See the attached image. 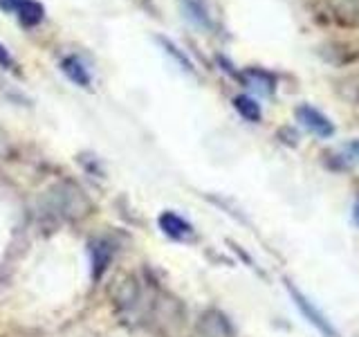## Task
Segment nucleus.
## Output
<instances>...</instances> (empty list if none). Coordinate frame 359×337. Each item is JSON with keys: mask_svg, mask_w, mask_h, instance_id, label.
<instances>
[{"mask_svg": "<svg viewBox=\"0 0 359 337\" xmlns=\"http://www.w3.org/2000/svg\"><path fill=\"white\" fill-rule=\"evenodd\" d=\"M346 155L351 157V160L359 162V140H351L346 144Z\"/></svg>", "mask_w": 359, "mask_h": 337, "instance_id": "2eb2a0df", "label": "nucleus"}, {"mask_svg": "<svg viewBox=\"0 0 359 337\" xmlns=\"http://www.w3.org/2000/svg\"><path fill=\"white\" fill-rule=\"evenodd\" d=\"M294 115H297V121L301 124L303 128L314 133L321 140H328V138H332V135H334V124L328 117H325L321 110H317V108L310 106V104L297 106Z\"/></svg>", "mask_w": 359, "mask_h": 337, "instance_id": "20e7f679", "label": "nucleus"}, {"mask_svg": "<svg viewBox=\"0 0 359 337\" xmlns=\"http://www.w3.org/2000/svg\"><path fill=\"white\" fill-rule=\"evenodd\" d=\"M88 200L72 183H59L50 187L39 200V213L48 223L74 220L88 211Z\"/></svg>", "mask_w": 359, "mask_h": 337, "instance_id": "f03ea898", "label": "nucleus"}, {"mask_svg": "<svg viewBox=\"0 0 359 337\" xmlns=\"http://www.w3.org/2000/svg\"><path fill=\"white\" fill-rule=\"evenodd\" d=\"M112 258V247L106 241L93 243V270H95V279H99L106 272V267Z\"/></svg>", "mask_w": 359, "mask_h": 337, "instance_id": "9b49d317", "label": "nucleus"}, {"mask_svg": "<svg viewBox=\"0 0 359 337\" xmlns=\"http://www.w3.org/2000/svg\"><path fill=\"white\" fill-rule=\"evenodd\" d=\"M115 306L123 322L146 326L162 317V295L142 279L128 277L115 288Z\"/></svg>", "mask_w": 359, "mask_h": 337, "instance_id": "f257e3e1", "label": "nucleus"}, {"mask_svg": "<svg viewBox=\"0 0 359 337\" xmlns=\"http://www.w3.org/2000/svg\"><path fill=\"white\" fill-rule=\"evenodd\" d=\"M61 70L72 84L81 86V88H88L90 84H93V74H90L86 63L79 59V56H65V59L61 61Z\"/></svg>", "mask_w": 359, "mask_h": 337, "instance_id": "423d86ee", "label": "nucleus"}, {"mask_svg": "<svg viewBox=\"0 0 359 337\" xmlns=\"http://www.w3.org/2000/svg\"><path fill=\"white\" fill-rule=\"evenodd\" d=\"M14 65V59H11L9 50L5 48L3 43H0V67H5V70H9V67Z\"/></svg>", "mask_w": 359, "mask_h": 337, "instance_id": "4468645a", "label": "nucleus"}, {"mask_svg": "<svg viewBox=\"0 0 359 337\" xmlns=\"http://www.w3.org/2000/svg\"><path fill=\"white\" fill-rule=\"evenodd\" d=\"M245 79H247V84H250L254 90H258V93H263V95H272L274 93V77L265 72V70H258V67H252V70H247L245 72Z\"/></svg>", "mask_w": 359, "mask_h": 337, "instance_id": "1a4fd4ad", "label": "nucleus"}, {"mask_svg": "<svg viewBox=\"0 0 359 337\" xmlns=\"http://www.w3.org/2000/svg\"><path fill=\"white\" fill-rule=\"evenodd\" d=\"M160 227L166 236H171L175 241H182V239H189L191 234H194V227L182 218L177 216L173 211H166L160 216Z\"/></svg>", "mask_w": 359, "mask_h": 337, "instance_id": "0eeeda50", "label": "nucleus"}, {"mask_svg": "<svg viewBox=\"0 0 359 337\" xmlns=\"http://www.w3.org/2000/svg\"><path fill=\"white\" fill-rule=\"evenodd\" d=\"M233 108L238 110V115L247 121H261L263 112H261V106L256 104V101L250 97V95H238L233 99Z\"/></svg>", "mask_w": 359, "mask_h": 337, "instance_id": "9d476101", "label": "nucleus"}, {"mask_svg": "<svg viewBox=\"0 0 359 337\" xmlns=\"http://www.w3.org/2000/svg\"><path fill=\"white\" fill-rule=\"evenodd\" d=\"M287 290H290V295H292V299H294L297 308L301 310L303 317H306L323 337H339V333H337V329L328 322V317H325V315L317 306H314V303L306 295H301V292L294 286H292V284H287Z\"/></svg>", "mask_w": 359, "mask_h": 337, "instance_id": "7ed1b4c3", "label": "nucleus"}, {"mask_svg": "<svg viewBox=\"0 0 359 337\" xmlns=\"http://www.w3.org/2000/svg\"><path fill=\"white\" fill-rule=\"evenodd\" d=\"M177 5L189 25H194L202 32H211L213 25H216L209 0H177Z\"/></svg>", "mask_w": 359, "mask_h": 337, "instance_id": "39448f33", "label": "nucleus"}, {"mask_svg": "<svg viewBox=\"0 0 359 337\" xmlns=\"http://www.w3.org/2000/svg\"><path fill=\"white\" fill-rule=\"evenodd\" d=\"M355 223L359 225V200L355 202Z\"/></svg>", "mask_w": 359, "mask_h": 337, "instance_id": "dca6fc26", "label": "nucleus"}, {"mask_svg": "<svg viewBox=\"0 0 359 337\" xmlns=\"http://www.w3.org/2000/svg\"><path fill=\"white\" fill-rule=\"evenodd\" d=\"M25 3H29V0H0V9H3L5 14H18Z\"/></svg>", "mask_w": 359, "mask_h": 337, "instance_id": "ddd939ff", "label": "nucleus"}, {"mask_svg": "<svg viewBox=\"0 0 359 337\" xmlns=\"http://www.w3.org/2000/svg\"><path fill=\"white\" fill-rule=\"evenodd\" d=\"M155 41L162 45V50H164V52H166L168 56H171V59H173V61H175V63H177L180 67H182L184 72L194 74V63L189 61V56H187V54H184L182 50H180L177 45L173 43V41H168L166 37H155Z\"/></svg>", "mask_w": 359, "mask_h": 337, "instance_id": "f8f14e48", "label": "nucleus"}, {"mask_svg": "<svg viewBox=\"0 0 359 337\" xmlns=\"http://www.w3.org/2000/svg\"><path fill=\"white\" fill-rule=\"evenodd\" d=\"M18 22L22 27H36V25H41L43 22V18H45V7L39 3V0H29V3H25L22 5V9L18 11Z\"/></svg>", "mask_w": 359, "mask_h": 337, "instance_id": "6e6552de", "label": "nucleus"}]
</instances>
